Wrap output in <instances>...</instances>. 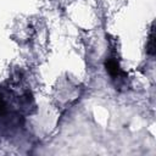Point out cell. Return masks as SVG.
<instances>
[{
  "mask_svg": "<svg viewBox=\"0 0 156 156\" xmlns=\"http://www.w3.org/2000/svg\"><path fill=\"white\" fill-rule=\"evenodd\" d=\"M106 69H107L108 73H110L112 77H115V78H116V77H119V74H121V69H119L117 62L113 61V60L106 61Z\"/></svg>",
  "mask_w": 156,
  "mask_h": 156,
  "instance_id": "1",
  "label": "cell"
},
{
  "mask_svg": "<svg viewBox=\"0 0 156 156\" xmlns=\"http://www.w3.org/2000/svg\"><path fill=\"white\" fill-rule=\"evenodd\" d=\"M147 54L149 55H154L155 54V35H154V26L151 27L150 30V35H149V43H147Z\"/></svg>",
  "mask_w": 156,
  "mask_h": 156,
  "instance_id": "2",
  "label": "cell"
}]
</instances>
